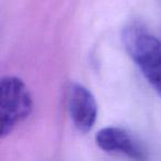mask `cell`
<instances>
[{"label":"cell","instance_id":"6da1fadb","mask_svg":"<svg viewBox=\"0 0 161 161\" xmlns=\"http://www.w3.org/2000/svg\"><path fill=\"white\" fill-rule=\"evenodd\" d=\"M123 38L129 55L161 96V40L139 25L126 28Z\"/></svg>","mask_w":161,"mask_h":161},{"label":"cell","instance_id":"7a4b0ae2","mask_svg":"<svg viewBox=\"0 0 161 161\" xmlns=\"http://www.w3.org/2000/svg\"><path fill=\"white\" fill-rule=\"evenodd\" d=\"M33 99L25 83L18 76H5L0 84V137L9 136L30 116Z\"/></svg>","mask_w":161,"mask_h":161},{"label":"cell","instance_id":"3957f363","mask_svg":"<svg viewBox=\"0 0 161 161\" xmlns=\"http://www.w3.org/2000/svg\"><path fill=\"white\" fill-rule=\"evenodd\" d=\"M69 113L73 125L78 131L86 134L92 130L98 115V106L88 88L75 83L69 91Z\"/></svg>","mask_w":161,"mask_h":161},{"label":"cell","instance_id":"277c9868","mask_svg":"<svg viewBox=\"0 0 161 161\" xmlns=\"http://www.w3.org/2000/svg\"><path fill=\"white\" fill-rule=\"evenodd\" d=\"M95 141L103 151L123 153L137 160L147 158L146 152L123 128L114 126L102 128L96 134Z\"/></svg>","mask_w":161,"mask_h":161}]
</instances>
